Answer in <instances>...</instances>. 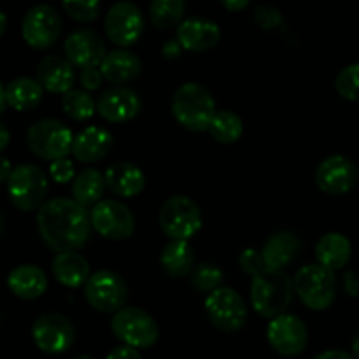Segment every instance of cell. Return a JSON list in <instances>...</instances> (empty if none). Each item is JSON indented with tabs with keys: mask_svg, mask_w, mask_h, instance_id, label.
<instances>
[{
	"mask_svg": "<svg viewBox=\"0 0 359 359\" xmlns=\"http://www.w3.org/2000/svg\"><path fill=\"white\" fill-rule=\"evenodd\" d=\"M37 228L42 242L60 252L83 248L91 235L90 212L74 198H51L39 209Z\"/></svg>",
	"mask_w": 359,
	"mask_h": 359,
	"instance_id": "1",
	"label": "cell"
},
{
	"mask_svg": "<svg viewBox=\"0 0 359 359\" xmlns=\"http://www.w3.org/2000/svg\"><path fill=\"white\" fill-rule=\"evenodd\" d=\"M212 93L200 83H186L172 97V114L189 132L209 130L216 116Z\"/></svg>",
	"mask_w": 359,
	"mask_h": 359,
	"instance_id": "2",
	"label": "cell"
},
{
	"mask_svg": "<svg viewBox=\"0 0 359 359\" xmlns=\"http://www.w3.org/2000/svg\"><path fill=\"white\" fill-rule=\"evenodd\" d=\"M293 283L283 270H266L251 284L252 309L262 318L276 319L286 312L293 300Z\"/></svg>",
	"mask_w": 359,
	"mask_h": 359,
	"instance_id": "3",
	"label": "cell"
},
{
	"mask_svg": "<svg viewBox=\"0 0 359 359\" xmlns=\"http://www.w3.org/2000/svg\"><path fill=\"white\" fill-rule=\"evenodd\" d=\"M294 293L312 311H325L335 302V272L319 263L302 266L293 280Z\"/></svg>",
	"mask_w": 359,
	"mask_h": 359,
	"instance_id": "4",
	"label": "cell"
},
{
	"mask_svg": "<svg viewBox=\"0 0 359 359\" xmlns=\"http://www.w3.org/2000/svg\"><path fill=\"white\" fill-rule=\"evenodd\" d=\"M27 144L35 156L48 161H56L67 158L72 153L74 137L69 126L53 118L41 119L28 128Z\"/></svg>",
	"mask_w": 359,
	"mask_h": 359,
	"instance_id": "5",
	"label": "cell"
},
{
	"mask_svg": "<svg viewBox=\"0 0 359 359\" xmlns=\"http://www.w3.org/2000/svg\"><path fill=\"white\" fill-rule=\"evenodd\" d=\"M48 188V177L42 168L32 163L14 167L7 181V193H9L11 202L23 212H30L44 205Z\"/></svg>",
	"mask_w": 359,
	"mask_h": 359,
	"instance_id": "6",
	"label": "cell"
},
{
	"mask_svg": "<svg viewBox=\"0 0 359 359\" xmlns=\"http://www.w3.org/2000/svg\"><path fill=\"white\" fill-rule=\"evenodd\" d=\"M160 226L172 241H186L198 233L202 228V212L191 198L184 195H174L161 205Z\"/></svg>",
	"mask_w": 359,
	"mask_h": 359,
	"instance_id": "7",
	"label": "cell"
},
{
	"mask_svg": "<svg viewBox=\"0 0 359 359\" xmlns=\"http://www.w3.org/2000/svg\"><path fill=\"white\" fill-rule=\"evenodd\" d=\"M111 328L125 346L133 349H147L156 344L160 335L154 319L139 307H123L116 312Z\"/></svg>",
	"mask_w": 359,
	"mask_h": 359,
	"instance_id": "8",
	"label": "cell"
},
{
	"mask_svg": "<svg viewBox=\"0 0 359 359\" xmlns=\"http://www.w3.org/2000/svg\"><path fill=\"white\" fill-rule=\"evenodd\" d=\"M88 304L104 314H116L125 307L128 287L121 276L111 270H98L88 279L84 286Z\"/></svg>",
	"mask_w": 359,
	"mask_h": 359,
	"instance_id": "9",
	"label": "cell"
},
{
	"mask_svg": "<svg viewBox=\"0 0 359 359\" xmlns=\"http://www.w3.org/2000/svg\"><path fill=\"white\" fill-rule=\"evenodd\" d=\"M205 312L217 330L226 333L238 332L248 321V305L231 287H219L205 300Z\"/></svg>",
	"mask_w": 359,
	"mask_h": 359,
	"instance_id": "10",
	"label": "cell"
},
{
	"mask_svg": "<svg viewBox=\"0 0 359 359\" xmlns=\"http://www.w3.org/2000/svg\"><path fill=\"white\" fill-rule=\"evenodd\" d=\"M91 226L107 241H126L135 231V217L125 203L102 200L90 212Z\"/></svg>",
	"mask_w": 359,
	"mask_h": 359,
	"instance_id": "11",
	"label": "cell"
},
{
	"mask_svg": "<svg viewBox=\"0 0 359 359\" xmlns=\"http://www.w3.org/2000/svg\"><path fill=\"white\" fill-rule=\"evenodd\" d=\"M358 181V165L344 154H332L316 168V184L326 195H346L356 188Z\"/></svg>",
	"mask_w": 359,
	"mask_h": 359,
	"instance_id": "12",
	"label": "cell"
},
{
	"mask_svg": "<svg viewBox=\"0 0 359 359\" xmlns=\"http://www.w3.org/2000/svg\"><path fill=\"white\" fill-rule=\"evenodd\" d=\"M62 20L51 6L39 4L28 9L21 23L25 42L34 49H48L58 41Z\"/></svg>",
	"mask_w": 359,
	"mask_h": 359,
	"instance_id": "13",
	"label": "cell"
},
{
	"mask_svg": "<svg viewBox=\"0 0 359 359\" xmlns=\"http://www.w3.org/2000/svg\"><path fill=\"white\" fill-rule=\"evenodd\" d=\"M266 340L270 347L280 356H298L307 347V326L297 316L283 314L270 321L266 328Z\"/></svg>",
	"mask_w": 359,
	"mask_h": 359,
	"instance_id": "14",
	"label": "cell"
},
{
	"mask_svg": "<svg viewBox=\"0 0 359 359\" xmlns=\"http://www.w3.org/2000/svg\"><path fill=\"white\" fill-rule=\"evenodd\" d=\"M32 337L42 353L63 354L72 347L76 330L65 316L44 314L32 326Z\"/></svg>",
	"mask_w": 359,
	"mask_h": 359,
	"instance_id": "15",
	"label": "cell"
},
{
	"mask_svg": "<svg viewBox=\"0 0 359 359\" xmlns=\"http://www.w3.org/2000/svg\"><path fill=\"white\" fill-rule=\"evenodd\" d=\"M144 32V18L139 7L132 2H119L109 9L105 16V34L116 46L128 48L140 39Z\"/></svg>",
	"mask_w": 359,
	"mask_h": 359,
	"instance_id": "16",
	"label": "cell"
},
{
	"mask_svg": "<svg viewBox=\"0 0 359 359\" xmlns=\"http://www.w3.org/2000/svg\"><path fill=\"white\" fill-rule=\"evenodd\" d=\"M67 60L79 69H93L100 67L105 58V42L100 35L91 28H77L65 39Z\"/></svg>",
	"mask_w": 359,
	"mask_h": 359,
	"instance_id": "17",
	"label": "cell"
},
{
	"mask_svg": "<svg viewBox=\"0 0 359 359\" xmlns=\"http://www.w3.org/2000/svg\"><path fill=\"white\" fill-rule=\"evenodd\" d=\"M140 97L126 86L107 88L97 100V112L109 123L132 121L140 112Z\"/></svg>",
	"mask_w": 359,
	"mask_h": 359,
	"instance_id": "18",
	"label": "cell"
},
{
	"mask_svg": "<svg viewBox=\"0 0 359 359\" xmlns=\"http://www.w3.org/2000/svg\"><path fill=\"white\" fill-rule=\"evenodd\" d=\"M219 39L221 30L217 23L203 18H188L177 27V42L186 51H209L217 46Z\"/></svg>",
	"mask_w": 359,
	"mask_h": 359,
	"instance_id": "19",
	"label": "cell"
},
{
	"mask_svg": "<svg viewBox=\"0 0 359 359\" xmlns=\"http://www.w3.org/2000/svg\"><path fill=\"white\" fill-rule=\"evenodd\" d=\"M37 81L51 93H69L76 81L74 65L63 56H46L37 65Z\"/></svg>",
	"mask_w": 359,
	"mask_h": 359,
	"instance_id": "20",
	"label": "cell"
},
{
	"mask_svg": "<svg viewBox=\"0 0 359 359\" xmlns=\"http://www.w3.org/2000/svg\"><path fill=\"white\" fill-rule=\"evenodd\" d=\"M105 184L114 195L133 198L140 195L146 188V175L137 165L130 161H118L112 163L104 174Z\"/></svg>",
	"mask_w": 359,
	"mask_h": 359,
	"instance_id": "21",
	"label": "cell"
},
{
	"mask_svg": "<svg viewBox=\"0 0 359 359\" xmlns=\"http://www.w3.org/2000/svg\"><path fill=\"white\" fill-rule=\"evenodd\" d=\"M112 147V133L102 126L91 125L74 137L72 154L83 163H93L109 154Z\"/></svg>",
	"mask_w": 359,
	"mask_h": 359,
	"instance_id": "22",
	"label": "cell"
},
{
	"mask_svg": "<svg viewBox=\"0 0 359 359\" xmlns=\"http://www.w3.org/2000/svg\"><path fill=\"white\" fill-rule=\"evenodd\" d=\"M100 72L105 81L116 86H123L139 77V74L142 72V62L135 53L116 49V51L107 53L102 60Z\"/></svg>",
	"mask_w": 359,
	"mask_h": 359,
	"instance_id": "23",
	"label": "cell"
},
{
	"mask_svg": "<svg viewBox=\"0 0 359 359\" xmlns=\"http://www.w3.org/2000/svg\"><path fill=\"white\" fill-rule=\"evenodd\" d=\"M7 286L21 300H35L48 290V277L37 265H20L11 270Z\"/></svg>",
	"mask_w": 359,
	"mask_h": 359,
	"instance_id": "24",
	"label": "cell"
},
{
	"mask_svg": "<svg viewBox=\"0 0 359 359\" xmlns=\"http://www.w3.org/2000/svg\"><path fill=\"white\" fill-rule=\"evenodd\" d=\"M300 238L291 231H277L263 245V259L270 270H283L300 255Z\"/></svg>",
	"mask_w": 359,
	"mask_h": 359,
	"instance_id": "25",
	"label": "cell"
},
{
	"mask_svg": "<svg viewBox=\"0 0 359 359\" xmlns=\"http://www.w3.org/2000/svg\"><path fill=\"white\" fill-rule=\"evenodd\" d=\"M351 255H353V245H351L349 238L342 233H337V231L323 235L316 244L318 263L333 270V272L344 269L349 263Z\"/></svg>",
	"mask_w": 359,
	"mask_h": 359,
	"instance_id": "26",
	"label": "cell"
},
{
	"mask_svg": "<svg viewBox=\"0 0 359 359\" xmlns=\"http://www.w3.org/2000/svg\"><path fill=\"white\" fill-rule=\"evenodd\" d=\"M53 273L56 280L67 287H81L86 286L90 279V265L86 258L79 252H60L53 259Z\"/></svg>",
	"mask_w": 359,
	"mask_h": 359,
	"instance_id": "27",
	"label": "cell"
},
{
	"mask_svg": "<svg viewBox=\"0 0 359 359\" xmlns=\"http://www.w3.org/2000/svg\"><path fill=\"white\" fill-rule=\"evenodd\" d=\"M160 263L172 277H186L195 270V249L186 241H170L163 248Z\"/></svg>",
	"mask_w": 359,
	"mask_h": 359,
	"instance_id": "28",
	"label": "cell"
},
{
	"mask_svg": "<svg viewBox=\"0 0 359 359\" xmlns=\"http://www.w3.org/2000/svg\"><path fill=\"white\" fill-rule=\"evenodd\" d=\"M42 97H44V88L32 77H18L6 88L7 105H11L14 111L21 112L35 109L42 102Z\"/></svg>",
	"mask_w": 359,
	"mask_h": 359,
	"instance_id": "29",
	"label": "cell"
},
{
	"mask_svg": "<svg viewBox=\"0 0 359 359\" xmlns=\"http://www.w3.org/2000/svg\"><path fill=\"white\" fill-rule=\"evenodd\" d=\"M107 184H105V177L102 172L97 168H86L81 174L76 175L72 181V196L79 205L95 207L97 203L102 202Z\"/></svg>",
	"mask_w": 359,
	"mask_h": 359,
	"instance_id": "30",
	"label": "cell"
},
{
	"mask_svg": "<svg viewBox=\"0 0 359 359\" xmlns=\"http://www.w3.org/2000/svg\"><path fill=\"white\" fill-rule=\"evenodd\" d=\"M209 133L221 144H233L244 133V123L235 112L217 111L209 126Z\"/></svg>",
	"mask_w": 359,
	"mask_h": 359,
	"instance_id": "31",
	"label": "cell"
},
{
	"mask_svg": "<svg viewBox=\"0 0 359 359\" xmlns=\"http://www.w3.org/2000/svg\"><path fill=\"white\" fill-rule=\"evenodd\" d=\"M186 4L182 0H156L149 7V18L153 25L160 30L181 25L184 16Z\"/></svg>",
	"mask_w": 359,
	"mask_h": 359,
	"instance_id": "32",
	"label": "cell"
},
{
	"mask_svg": "<svg viewBox=\"0 0 359 359\" xmlns=\"http://www.w3.org/2000/svg\"><path fill=\"white\" fill-rule=\"evenodd\" d=\"M62 107L74 121H86L97 112V102L88 91L70 90L69 93L63 95Z\"/></svg>",
	"mask_w": 359,
	"mask_h": 359,
	"instance_id": "33",
	"label": "cell"
},
{
	"mask_svg": "<svg viewBox=\"0 0 359 359\" xmlns=\"http://www.w3.org/2000/svg\"><path fill=\"white\" fill-rule=\"evenodd\" d=\"M223 272L212 263H202L191 272V286L200 293H214L223 283Z\"/></svg>",
	"mask_w": 359,
	"mask_h": 359,
	"instance_id": "34",
	"label": "cell"
},
{
	"mask_svg": "<svg viewBox=\"0 0 359 359\" xmlns=\"http://www.w3.org/2000/svg\"><path fill=\"white\" fill-rule=\"evenodd\" d=\"M335 88L346 100L359 102V62L340 70L335 79Z\"/></svg>",
	"mask_w": 359,
	"mask_h": 359,
	"instance_id": "35",
	"label": "cell"
},
{
	"mask_svg": "<svg viewBox=\"0 0 359 359\" xmlns=\"http://www.w3.org/2000/svg\"><path fill=\"white\" fill-rule=\"evenodd\" d=\"M63 9L69 14L72 20L76 21H93L98 18V13H100V4L97 0H90V2H63Z\"/></svg>",
	"mask_w": 359,
	"mask_h": 359,
	"instance_id": "36",
	"label": "cell"
},
{
	"mask_svg": "<svg viewBox=\"0 0 359 359\" xmlns=\"http://www.w3.org/2000/svg\"><path fill=\"white\" fill-rule=\"evenodd\" d=\"M238 265H241V269L244 270L248 276L252 277H258L262 276L263 272H266V270H270L269 266H266L265 259H263L262 252L255 251V249H245V251H242L241 258H238Z\"/></svg>",
	"mask_w": 359,
	"mask_h": 359,
	"instance_id": "37",
	"label": "cell"
},
{
	"mask_svg": "<svg viewBox=\"0 0 359 359\" xmlns=\"http://www.w3.org/2000/svg\"><path fill=\"white\" fill-rule=\"evenodd\" d=\"M255 20L263 30H276V28L283 27L284 18L279 9L272 6H259L255 9Z\"/></svg>",
	"mask_w": 359,
	"mask_h": 359,
	"instance_id": "38",
	"label": "cell"
},
{
	"mask_svg": "<svg viewBox=\"0 0 359 359\" xmlns=\"http://www.w3.org/2000/svg\"><path fill=\"white\" fill-rule=\"evenodd\" d=\"M49 174H51V177L55 179V182H58V184H65V182H70L76 179L74 177L72 161L67 160V158L53 161L51 167H49Z\"/></svg>",
	"mask_w": 359,
	"mask_h": 359,
	"instance_id": "39",
	"label": "cell"
},
{
	"mask_svg": "<svg viewBox=\"0 0 359 359\" xmlns=\"http://www.w3.org/2000/svg\"><path fill=\"white\" fill-rule=\"evenodd\" d=\"M102 72H100V67H93V69H86L81 72L79 76V81L81 84H83V90L84 91H93V90H98L102 84Z\"/></svg>",
	"mask_w": 359,
	"mask_h": 359,
	"instance_id": "40",
	"label": "cell"
},
{
	"mask_svg": "<svg viewBox=\"0 0 359 359\" xmlns=\"http://www.w3.org/2000/svg\"><path fill=\"white\" fill-rule=\"evenodd\" d=\"M105 359H142V358H140L139 351L133 349V347L121 346V347H116L114 351H111Z\"/></svg>",
	"mask_w": 359,
	"mask_h": 359,
	"instance_id": "41",
	"label": "cell"
},
{
	"mask_svg": "<svg viewBox=\"0 0 359 359\" xmlns=\"http://www.w3.org/2000/svg\"><path fill=\"white\" fill-rule=\"evenodd\" d=\"M181 53H182V46L179 44L177 39H170V41L163 42V46H161V55H163V58L167 60L179 58Z\"/></svg>",
	"mask_w": 359,
	"mask_h": 359,
	"instance_id": "42",
	"label": "cell"
},
{
	"mask_svg": "<svg viewBox=\"0 0 359 359\" xmlns=\"http://www.w3.org/2000/svg\"><path fill=\"white\" fill-rule=\"evenodd\" d=\"M344 286H346V291L351 294V297H358L359 294V279L354 272H346L344 276Z\"/></svg>",
	"mask_w": 359,
	"mask_h": 359,
	"instance_id": "43",
	"label": "cell"
},
{
	"mask_svg": "<svg viewBox=\"0 0 359 359\" xmlns=\"http://www.w3.org/2000/svg\"><path fill=\"white\" fill-rule=\"evenodd\" d=\"M314 359H356V358H354L353 354L347 353V351L330 349V351H325V353L318 354Z\"/></svg>",
	"mask_w": 359,
	"mask_h": 359,
	"instance_id": "44",
	"label": "cell"
},
{
	"mask_svg": "<svg viewBox=\"0 0 359 359\" xmlns=\"http://www.w3.org/2000/svg\"><path fill=\"white\" fill-rule=\"evenodd\" d=\"M13 170H14V168H13V165H11V161L7 160V158H4L2 154H0V182L9 181Z\"/></svg>",
	"mask_w": 359,
	"mask_h": 359,
	"instance_id": "45",
	"label": "cell"
},
{
	"mask_svg": "<svg viewBox=\"0 0 359 359\" xmlns=\"http://www.w3.org/2000/svg\"><path fill=\"white\" fill-rule=\"evenodd\" d=\"M221 6L228 11H242L245 9L249 4L248 0H237V2H235V0H224V2H221Z\"/></svg>",
	"mask_w": 359,
	"mask_h": 359,
	"instance_id": "46",
	"label": "cell"
},
{
	"mask_svg": "<svg viewBox=\"0 0 359 359\" xmlns=\"http://www.w3.org/2000/svg\"><path fill=\"white\" fill-rule=\"evenodd\" d=\"M9 140H11V133L9 130L6 128V126L0 123V153H2L4 149H6L7 146H9Z\"/></svg>",
	"mask_w": 359,
	"mask_h": 359,
	"instance_id": "47",
	"label": "cell"
},
{
	"mask_svg": "<svg viewBox=\"0 0 359 359\" xmlns=\"http://www.w3.org/2000/svg\"><path fill=\"white\" fill-rule=\"evenodd\" d=\"M7 105V100H6V88L2 86V83H0V112L4 111V107Z\"/></svg>",
	"mask_w": 359,
	"mask_h": 359,
	"instance_id": "48",
	"label": "cell"
},
{
	"mask_svg": "<svg viewBox=\"0 0 359 359\" xmlns=\"http://www.w3.org/2000/svg\"><path fill=\"white\" fill-rule=\"evenodd\" d=\"M353 354L356 358H359V330H358V333L354 335V339H353Z\"/></svg>",
	"mask_w": 359,
	"mask_h": 359,
	"instance_id": "49",
	"label": "cell"
},
{
	"mask_svg": "<svg viewBox=\"0 0 359 359\" xmlns=\"http://www.w3.org/2000/svg\"><path fill=\"white\" fill-rule=\"evenodd\" d=\"M6 25H7L6 14H4L2 11H0V35H2L4 32H6Z\"/></svg>",
	"mask_w": 359,
	"mask_h": 359,
	"instance_id": "50",
	"label": "cell"
},
{
	"mask_svg": "<svg viewBox=\"0 0 359 359\" xmlns=\"http://www.w3.org/2000/svg\"><path fill=\"white\" fill-rule=\"evenodd\" d=\"M72 359H95V358H91V356H77V358H72Z\"/></svg>",
	"mask_w": 359,
	"mask_h": 359,
	"instance_id": "51",
	"label": "cell"
},
{
	"mask_svg": "<svg viewBox=\"0 0 359 359\" xmlns=\"http://www.w3.org/2000/svg\"><path fill=\"white\" fill-rule=\"evenodd\" d=\"M2 228H4V221H2V217H0V233H2Z\"/></svg>",
	"mask_w": 359,
	"mask_h": 359,
	"instance_id": "52",
	"label": "cell"
}]
</instances>
